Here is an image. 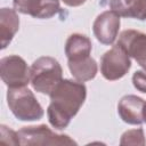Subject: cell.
<instances>
[{"label":"cell","mask_w":146,"mask_h":146,"mask_svg":"<svg viewBox=\"0 0 146 146\" xmlns=\"http://www.w3.org/2000/svg\"><path fill=\"white\" fill-rule=\"evenodd\" d=\"M47 108L49 123L58 130L68 127L87 98V87L83 82L63 79L49 95Z\"/></svg>","instance_id":"1"},{"label":"cell","mask_w":146,"mask_h":146,"mask_svg":"<svg viewBox=\"0 0 146 146\" xmlns=\"http://www.w3.org/2000/svg\"><path fill=\"white\" fill-rule=\"evenodd\" d=\"M62 80L63 68L54 57H39L30 67V83L36 92L50 95Z\"/></svg>","instance_id":"2"},{"label":"cell","mask_w":146,"mask_h":146,"mask_svg":"<svg viewBox=\"0 0 146 146\" xmlns=\"http://www.w3.org/2000/svg\"><path fill=\"white\" fill-rule=\"evenodd\" d=\"M7 103L11 113L19 121H38L44 114L41 104L26 87L8 88Z\"/></svg>","instance_id":"3"},{"label":"cell","mask_w":146,"mask_h":146,"mask_svg":"<svg viewBox=\"0 0 146 146\" xmlns=\"http://www.w3.org/2000/svg\"><path fill=\"white\" fill-rule=\"evenodd\" d=\"M19 144L23 146H48V145H76L68 135L56 133L46 124L23 127L17 131Z\"/></svg>","instance_id":"4"},{"label":"cell","mask_w":146,"mask_h":146,"mask_svg":"<svg viewBox=\"0 0 146 146\" xmlns=\"http://www.w3.org/2000/svg\"><path fill=\"white\" fill-rule=\"evenodd\" d=\"M131 67V59L127 51L119 44H114L100 57V73L108 81L123 78Z\"/></svg>","instance_id":"5"},{"label":"cell","mask_w":146,"mask_h":146,"mask_svg":"<svg viewBox=\"0 0 146 146\" xmlns=\"http://www.w3.org/2000/svg\"><path fill=\"white\" fill-rule=\"evenodd\" d=\"M0 75L8 88L26 87L30 83V68L18 55H9L0 59Z\"/></svg>","instance_id":"6"},{"label":"cell","mask_w":146,"mask_h":146,"mask_svg":"<svg viewBox=\"0 0 146 146\" xmlns=\"http://www.w3.org/2000/svg\"><path fill=\"white\" fill-rule=\"evenodd\" d=\"M121 25L120 16L112 10L99 14L92 24V32L96 39L103 44H113L117 38Z\"/></svg>","instance_id":"7"},{"label":"cell","mask_w":146,"mask_h":146,"mask_svg":"<svg viewBox=\"0 0 146 146\" xmlns=\"http://www.w3.org/2000/svg\"><path fill=\"white\" fill-rule=\"evenodd\" d=\"M137 64L146 71V33L137 30H124L117 42Z\"/></svg>","instance_id":"8"},{"label":"cell","mask_w":146,"mask_h":146,"mask_svg":"<svg viewBox=\"0 0 146 146\" xmlns=\"http://www.w3.org/2000/svg\"><path fill=\"white\" fill-rule=\"evenodd\" d=\"M13 6L16 11L40 19L51 18L60 10L59 0H13Z\"/></svg>","instance_id":"9"},{"label":"cell","mask_w":146,"mask_h":146,"mask_svg":"<svg viewBox=\"0 0 146 146\" xmlns=\"http://www.w3.org/2000/svg\"><path fill=\"white\" fill-rule=\"evenodd\" d=\"M145 100L136 95H125L117 103V114L128 124L140 125L144 122L143 112Z\"/></svg>","instance_id":"10"},{"label":"cell","mask_w":146,"mask_h":146,"mask_svg":"<svg viewBox=\"0 0 146 146\" xmlns=\"http://www.w3.org/2000/svg\"><path fill=\"white\" fill-rule=\"evenodd\" d=\"M110 8L120 17L146 19V0H110Z\"/></svg>","instance_id":"11"},{"label":"cell","mask_w":146,"mask_h":146,"mask_svg":"<svg viewBox=\"0 0 146 146\" xmlns=\"http://www.w3.org/2000/svg\"><path fill=\"white\" fill-rule=\"evenodd\" d=\"M19 29V17L17 11L3 7L0 9V41L1 49L7 48Z\"/></svg>","instance_id":"12"},{"label":"cell","mask_w":146,"mask_h":146,"mask_svg":"<svg viewBox=\"0 0 146 146\" xmlns=\"http://www.w3.org/2000/svg\"><path fill=\"white\" fill-rule=\"evenodd\" d=\"M92 50L91 40L81 33L71 34L65 42V55L67 60H76L90 56Z\"/></svg>","instance_id":"13"},{"label":"cell","mask_w":146,"mask_h":146,"mask_svg":"<svg viewBox=\"0 0 146 146\" xmlns=\"http://www.w3.org/2000/svg\"><path fill=\"white\" fill-rule=\"evenodd\" d=\"M67 65L73 78L80 82L92 80L98 71V65L91 56L76 60H67Z\"/></svg>","instance_id":"14"},{"label":"cell","mask_w":146,"mask_h":146,"mask_svg":"<svg viewBox=\"0 0 146 146\" xmlns=\"http://www.w3.org/2000/svg\"><path fill=\"white\" fill-rule=\"evenodd\" d=\"M120 145H146L144 130L141 128L127 130L121 136Z\"/></svg>","instance_id":"15"},{"label":"cell","mask_w":146,"mask_h":146,"mask_svg":"<svg viewBox=\"0 0 146 146\" xmlns=\"http://www.w3.org/2000/svg\"><path fill=\"white\" fill-rule=\"evenodd\" d=\"M0 132H1V137H0V141L2 144H7V145H21L19 144V139H18V133L17 131L11 130L10 128H8L5 124L0 125Z\"/></svg>","instance_id":"16"},{"label":"cell","mask_w":146,"mask_h":146,"mask_svg":"<svg viewBox=\"0 0 146 146\" xmlns=\"http://www.w3.org/2000/svg\"><path fill=\"white\" fill-rule=\"evenodd\" d=\"M132 84L138 91L146 94V71H136L132 75Z\"/></svg>","instance_id":"17"},{"label":"cell","mask_w":146,"mask_h":146,"mask_svg":"<svg viewBox=\"0 0 146 146\" xmlns=\"http://www.w3.org/2000/svg\"><path fill=\"white\" fill-rule=\"evenodd\" d=\"M62 1L68 7H79V6L83 5L87 0H62Z\"/></svg>","instance_id":"18"},{"label":"cell","mask_w":146,"mask_h":146,"mask_svg":"<svg viewBox=\"0 0 146 146\" xmlns=\"http://www.w3.org/2000/svg\"><path fill=\"white\" fill-rule=\"evenodd\" d=\"M143 117H144V122H146V103L144 106V112H143Z\"/></svg>","instance_id":"19"}]
</instances>
